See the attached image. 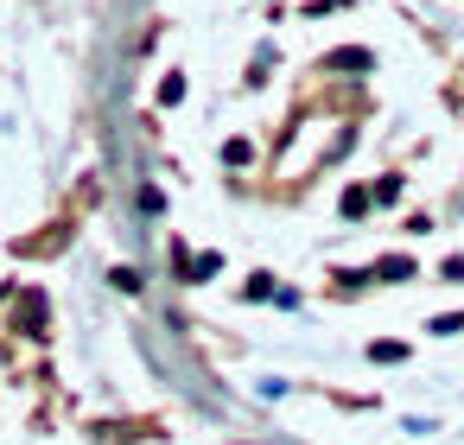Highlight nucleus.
Masks as SVG:
<instances>
[{"mask_svg": "<svg viewBox=\"0 0 464 445\" xmlns=\"http://www.w3.org/2000/svg\"><path fill=\"white\" fill-rule=\"evenodd\" d=\"M217 267H223V261H217V255H198V261H185V274H191V280H210V274H217Z\"/></svg>", "mask_w": 464, "mask_h": 445, "instance_id": "nucleus-3", "label": "nucleus"}, {"mask_svg": "<svg viewBox=\"0 0 464 445\" xmlns=\"http://www.w3.org/2000/svg\"><path fill=\"white\" fill-rule=\"evenodd\" d=\"M20 324H26L33 337L45 331V299H39V293H26V312H20Z\"/></svg>", "mask_w": 464, "mask_h": 445, "instance_id": "nucleus-2", "label": "nucleus"}, {"mask_svg": "<svg viewBox=\"0 0 464 445\" xmlns=\"http://www.w3.org/2000/svg\"><path fill=\"white\" fill-rule=\"evenodd\" d=\"M324 71H375V52L343 45V52H331V58H324Z\"/></svg>", "mask_w": 464, "mask_h": 445, "instance_id": "nucleus-1", "label": "nucleus"}, {"mask_svg": "<svg viewBox=\"0 0 464 445\" xmlns=\"http://www.w3.org/2000/svg\"><path fill=\"white\" fill-rule=\"evenodd\" d=\"M407 274H413L407 255H388V261H382V280H407Z\"/></svg>", "mask_w": 464, "mask_h": 445, "instance_id": "nucleus-4", "label": "nucleus"}]
</instances>
